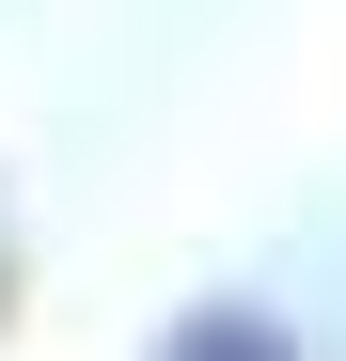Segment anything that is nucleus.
<instances>
[{"label": "nucleus", "mask_w": 346, "mask_h": 361, "mask_svg": "<svg viewBox=\"0 0 346 361\" xmlns=\"http://www.w3.org/2000/svg\"><path fill=\"white\" fill-rule=\"evenodd\" d=\"M173 361H283V330H252V314H205V330L173 345Z\"/></svg>", "instance_id": "nucleus-1"}]
</instances>
